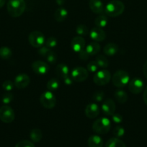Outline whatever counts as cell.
I'll return each instance as SVG.
<instances>
[{"instance_id": "6", "label": "cell", "mask_w": 147, "mask_h": 147, "mask_svg": "<svg viewBox=\"0 0 147 147\" xmlns=\"http://www.w3.org/2000/svg\"><path fill=\"white\" fill-rule=\"evenodd\" d=\"M28 41L32 47L40 48L45 44L46 38H45L44 34L41 32L35 30L30 33L28 36Z\"/></svg>"}, {"instance_id": "5", "label": "cell", "mask_w": 147, "mask_h": 147, "mask_svg": "<svg viewBox=\"0 0 147 147\" xmlns=\"http://www.w3.org/2000/svg\"><path fill=\"white\" fill-rule=\"evenodd\" d=\"M40 103L46 109H53L56 104V99L51 91L43 92L40 96Z\"/></svg>"}, {"instance_id": "27", "label": "cell", "mask_w": 147, "mask_h": 147, "mask_svg": "<svg viewBox=\"0 0 147 147\" xmlns=\"http://www.w3.org/2000/svg\"><path fill=\"white\" fill-rule=\"evenodd\" d=\"M12 55V52L10 48L8 47H0V57L4 60H8Z\"/></svg>"}, {"instance_id": "7", "label": "cell", "mask_w": 147, "mask_h": 147, "mask_svg": "<svg viewBox=\"0 0 147 147\" xmlns=\"http://www.w3.org/2000/svg\"><path fill=\"white\" fill-rule=\"evenodd\" d=\"M111 80L110 72L108 70H101L97 71L93 77V81L99 86H105Z\"/></svg>"}, {"instance_id": "45", "label": "cell", "mask_w": 147, "mask_h": 147, "mask_svg": "<svg viewBox=\"0 0 147 147\" xmlns=\"http://www.w3.org/2000/svg\"><path fill=\"white\" fill-rule=\"evenodd\" d=\"M56 3L58 4V5L59 6H62L65 3V0H56Z\"/></svg>"}, {"instance_id": "43", "label": "cell", "mask_w": 147, "mask_h": 147, "mask_svg": "<svg viewBox=\"0 0 147 147\" xmlns=\"http://www.w3.org/2000/svg\"><path fill=\"white\" fill-rule=\"evenodd\" d=\"M143 99H144V101L145 103V104L147 106V86L146 87L145 90L144 92V96H143Z\"/></svg>"}, {"instance_id": "14", "label": "cell", "mask_w": 147, "mask_h": 147, "mask_svg": "<svg viewBox=\"0 0 147 147\" xmlns=\"http://www.w3.org/2000/svg\"><path fill=\"white\" fill-rule=\"evenodd\" d=\"M85 116L89 119H95L99 114V108L97 103H90L86 106L84 110Z\"/></svg>"}, {"instance_id": "20", "label": "cell", "mask_w": 147, "mask_h": 147, "mask_svg": "<svg viewBox=\"0 0 147 147\" xmlns=\"http://www.w3.org/2000/svg\"><path fill=\"white\" fill-rule=\"evenodd\" d=\"M87 144L89 147H102L103 140L97 135H92L88 139Z\"/></svg>"}, {"instance_id": "2", "label": "cell", "mask_w": 147, "mask_h": 147, "mask_svg": "<svg viewBox=\"0 0 147 147\" xmlns=\"http://www.w3.org/2000/svg\"><path fill=\"white\" fill-rule=\"evenodd\" d=\"M125 10V5L120 0H111L106 4L105 12L110 17H116L121 15Z\"/></svg>"}, {"instance_id": "26", "label": "cell", "mask_w": 147, "mask_h": 147, "mask_svg": "<svg viewBox=\"0 0 147 147\" xmlns=\"http://www.w3.org/2000/svg\"><path fill=\"white\" fill-rule=\"evenodd\" d=\"M108 22V17L104 15V14H101V15L98 16L95 20V24L96 27H100V28H103V27H106Z\"/></svg>"}, {"instance_id": "31", "label": "cell", "mask_w": 147, "mask_h": 147, "mask_svg": "<svg viewBox=\"0 0 147 147\" xmlns=\"http://www.w3.org/2000/svg\"><path fill=\"white\" fill-rule=\"evenodd\" d=\"M46 60L48 63H50V64H55L57 60V55L54 52L50 50V52L46 56Z\"/></svg>"}, {"instance_id": "30", "label": "cell", "mask_w": 147, "mask_h": 147, "mask_svg": "<svg viewBox=\"0 0 147 147\" xmlns=\"http://www.w3.org/2000/svg\"><path fill=\"white\" fill-rule=\"evenodd\" d=\"M76 32L79 36H86L89 34V29L84 24H79L76 27Z\"/></svg>"}, {"instance_id": "3", "label": "cell", "mask_w": 147, "mask_h": 147, "mask_svg": "<svg viewBox=\"0 0 147 147\" xmlns=\"http://www.w3.org/2000/svg\"><path fill=\"white\" fill-rule=\"evenodd\" d=\"M110 121L105 117L97 119L92 124V130L98 134H106L110 131Z\"/></svg>"}, {"instance_id": "41", "label": "cell", "mask_w": 147, "mask_h": 147, "mask_svg": "<svg viewBox=\"0 0 147 147\" xmlns=\"http://www.w3.org/2000/svg\"><path fill=\"white\" fill-rule=\"evenodd\" d=\"M112 121L115 123H120L122 121V116L119 113H114L112 116Z\"/></svg>"}, {"instance_id": "28", "label": "cell", "mask_w": 147, "mask_h": 147, "mask_svg": "<svg viewBox=\"0 0 147 147\" xmlns=\"http://www.w3.org/2000/svg\"><path fill=\"white\" fill-rule=\"evenodd\" d=\"M59 85H60V83H59V80L58 79L51 78L47 83L46 87H47L48 90L52 92L57 90L59 87Z\"/></svg>"}, {"instance_id": "44", "label": "cell", "mask_w": 147, "mask_h": 147, "mask_svg": "<svg viewBox=\"0 0 147 147\" xmlns=\"http://www.w3.org/2000/svg\"><path fill=\"white\" fill-rule=\"evenodd\" d=\"M143 73H144V75L146 77V78H147V61L144 65V67H143Z\"/></svg>"}, {"instance_id": "29", "label": "cell", "mask_w": 147, "mask_h": 147, "mask_svg": "<svg viewBox=\"0 0 147 147\" xmlns=\"http://www.w3.org/2000/svg\"><path fill=\"white\" fill-rule=\"evenodd\" d=\"M96 63L98 65L99 67L101 68H107L109 65V63H108V60L105 56L102 55H99L97 56L96 57Z\"/></svg>"}, {"instance_id": "8", "label": "cell", "mask_w": 147, "mask_h": 147, "mask_svg": "<svg viewBox=\"0 0 147 147\" xmlns=\"http://www.w3.org/2000/svg\"><path fill=\"white\" fill-rule=\"evenodd\" d=\"M15 119L14 111L11 107L4 106L0 108V120L5 123H10Z\"/></svg>"}, {"instance_id": "18", "label": "cell", "mask_w": 147, "mask_h": 147, "mask_svg": "<svg viewBox=\"0 0 147 147\" xmlns=\"http://www.w3.org/2000/svg\"><path fill=\"white\" fill-rule=\"evenodd\" d=\"M118 49H119V47L115 43H108L104 47L103 51L107 56L112 57L118 53Z\"/></svg>"}, {"instance_id": "34", "label": "cell", "mask_w": 147, "mask_h": 147, "mask_svg": "<svg viewBox=\"0 0 147 147\" xmlns=\"http://www.w3.org/2000/svg\"><path fill=\"white\" fill-rule=\"evenodd\" d=\"M105 97V93L103 91H96L92 95V100L95 102H101Z\"/></svg>"}, {"instance_id": "13", "label": "cell", "mask_w": 147, "mask_h": 147, "mask_svg": "<svg viewBox=\"0 0 147 147\" xmlns=\"http://www.w3.org/2000/svg\"><path fill=\"white\" fill-rule=\"evenodd\" d=\"M89 36L92 40L98 42L105 40V39L106 38V33L102 28L96 27L91 30Z\"/></svg>"}, {"instance_id": "23", "label": "cell", "mask_w": 147, "mask_h": 147, "mask_svg": "<svg viewBox=\"0 0 147 147\" xmlns=\"http://www.w3.org/2000/svg\"><path fill=\"white\" fill-rule=\"evenodd\" d=\"M56 72L57 76L60 78L63 79V78L69 75V67L64 63H59L56 66Z\"/></svg>"}, {"instance_id": "25", "label": "cell", "mask_w": 147, "mask_h": 147, "mask_svg": "<svg viewBox=\"0 0 147 147\" xmlns=\"http://www.w3.org/2000/svg\"><path fill=\"white\" fill-rule=\"evenodd\" d=\"M30 137L33 142L37 143L40 142L43 138V133L39 129H34L30 131Z\"/></svg>"}, {"instance_id": "9", "label": "cell", "mask_w": 147, "mask_h": 147, "mask_svg": "<svg viewBox=\"0 0 147 147\" xmlns=\"http://www.w3.org/2000/svg\"><path fill=\"white\" fill-rule=\"evenodd\" d=\"M71 76L74 81L80 83V82H83L87 79L88 76H89V73H88V70L84 67H76L72 70Z\"/></svg>"}, {"instance_id": "37", "label": "cell", "mask_w": 147, "mask_h": 147, "mask_svg": "<svg viewBox=\"0 0 147 147\" xmlns=\"http://www.w3.org/2000/svg\"><path fill=\"white\" fill-rule=\"evenodd\" d=\"M14 147H35V145L30 141L22 140L19 142Z\"/></svg>"}, {"instance_id": "24", "label": "cell", "mask_w": 147, "mask_h": 147, "mask_svg": "<svg viewBox=\"0 0 147 147\" xmlns=\"http://www.w3.org/2000/svg\"><path fill=\"white\" fill-rule=\"evenodd\" d=\"M105 147H126V145L120 139L115 137L110 139L105 144Z\"/></svg>"}, {"instance_id": "22", "label": "cell", "mask_w": 147, "mask_h": 147, "mask_svg": "<svg viewBox=\"0 0 147 147\" xmlns=\"http://www.w3.org/2000/svg\"><path fill=\"white\" fill-rule=\"evenodd\" d=\"M100 45L97 42H93L89 43L85 47V50H86L89 55H95L97 54L100 51Z\"/></svg>"}, {"instance_id": "15", "label": "cell", "mask_w": 147, "mask_h": 147, "mask_svg": "<svg viewBox=\"0 0 147 147\" xmlns=\"http://www.w3.org/2000/svg\"><path fill=\"white\" fill-rule=\"evenodd\" d=\"M102 113L106 116H112L115 111V104L113 100L108 98L102 104Z\"/></svg>"}, {"instance_id": "38", "label": "cell", "mask_w": 147, "mask_h": 147, "mask_svg": "<svg viewBox=\"0 0 147 147\" xmlns=\"http://www.w3.org/2000/svg\"><path fill=\"white\" fill-rule=\"evenodd\" d=\"M13 95L11 93H7L3 95L2 96V103L4 104L7 105L11 103L13 100Z\"/></svg>"}, {"instance_id": "33", "label": "cell", "mask_w": 147, "mask_h": 147, "mask_svg": "<svg viewBox=\"0 0 147 147\" xmlns=\"http://www.w3.org/2000/svg\"><path fill=\"white\" fill-rule=\"evenodd\" d=\"M45 45L48 48H53V47H55L57 45V40H56V37H50L46 40Z\"/></svg>"}, {"instance_id": "36", "label": "cell", "mask_w": 147, "mask_h": 147, "mask_svg": "<svg viewBox=\"0 0 147 147\" xmlns=\"http://www.w3.org/2000/svg\"><path fill=\"white\" fill-rule=\"evenodd\" d=\"M86 68L89 72L91 73H96L97 71L98 68H99V66L97 64L96 61H91L86 65Z\"/></svg>"}, {"instance_id": "11", "label": "cell", "mask_w": 147, "mask_h": 147, "mask_svg": "<svg viewBox=\"0 0 147 147\" xmlns=\"http://www.w3.org/2000/svg\"><path fill=\"white\" fill-rule=\"evenodd\" d=\"M32 69L36 74L43 76L48 73L50 67H49L48 64L45 62L41 61V60H36V61L33 62L32 64Z\"/></svg>"}, {"instance_id": "1", "label": "cell", "mask_w": 147, "mask_h": 147, "mask_svg": "<svg viewBox=\"0 0 147 147\" xmlns=\"http://www.w3.org/2000/svg\"><path fill=\"white\" fill-rule=\"evenodd\" d=\"M8 14L12 17H19L24 13L26 9L24 0H9L7 6Z\"/></svg>"}, {"instance_id": "42", "label": "cell", "mask_w": 147, "mask_h": 147, "mask_svg": "<svg viewBox=\"0 0 147 147\" xmlns=\"http://www.w3.org/2000/svg\"><path fill=\"white\" fill-rule=\"evenodd\" d=\"M63 83H64V84L66 85V86H71L74 80L73 79H72L71 76H69V75H68V76H66V77L63 78Z\"/></svg>"}, {"instance_id": "12", "label": "cell", "mask_w": 147, "mask_h": 147, "mask_svg": "<svg viewBox=\"0 0 147 147\" xmlns=\"http://www.w3.org/2000/svg\"><path fill=\"white\" fill-rule=\"evenodd\" d=\"M30 83V78L29 76L25 73H20L17 75L14 78V86L18 89H24L29 86Z\"/></svg>"}, {"instance_id": "19", "label": "cell", "mask_w": 147, "mask_h": 147, "mask_svg": "<svg viewBox=\"0 0 147 147\" xmlns=\"http://www.w3.org/2000/svg\"><path fill=\"white\" fill-rule=\"evenodd\" d=\"M68 16V11L64 7H59L54 13V19L58 22H62Z\"/></svg>"}, {"instance_id": "10", "label": "cell", "mask_w": 147, "mask_h": 147, "mask_svg": "<svg viewBox=\"0 0 147 147\" xmlns=\"http://www.w3.org/2000/svg\"><path fill=\"white\" fill-rule=\"evenodd\" d=\"M144 81L138 78H134L128 83V89L133 94H139L144 90Z\"/></svg>"}, {"instance_id": "16", "label": "cell", "mask_w": 147, "mask_h": 147, "mask_svg": "<svg viewBox=\"0 0 147 147\" xmlns=\"http://www.w3.org/2000/svg\"><path fill=\"white\" fill-rule=\"evenodd\" d=\"M71 49L76 53H79L82 50L85 48V40L81 36H76L74 37L71 40Z\"/></svg>"}, {"instance_id": "21", "label": "cell", "mask_w": 147, "mask_h": 147, "mask_svg": "<svg viewBox=\"0 0 147 147\" xmlns=\"http://www.w3.org/2000/svg\"><path fill=\"white\" fill-rule=\"evenodd\" d=\"M114 98L118 103L123 104L128 100V95L126 92L121 89H118L114 93Z\"/></svg>"}, {"instance_id": "46", "label": "cell", "mask_w": 147, "mask_h": 147, "mask_svg": "<svg viewBox=\"0 0 147 147\" xmlns=\"http://www.w3.org/2000/svg\"><path fill=\"white\" fill-rule=\"evenodd\" d=\"M6 0H0V8L4 7V5L5 4Z\"/></svg>"}, {"instance_id": "4", "label": "cell", "mask_w": 147, "mask_h": 147, "mask_svg": "<svg viewBox=\"0 0 147 147\" xmlns=\"http://www.w3.org/2000/svg\"><path fill=\"white\" fill-rule=\"evenodd\" d=\"M130 81V76L128 72L120 70L115 72L112 78V82L114 86L119 88L125 87Z\"/></svg>"}, {"instance_id": "17", "label": "cell", "mask_w": 147, "mask_h": 147, "mask_svg": "<svg viewBox=\"0 0 147 147\" xmlns=\"http://www.w3.org/2000/svg\"><path fill=\"white\" fill-rule=\"evenodd\" d=\"M89 9L95 14H102L105 11V7L101 0H89Z\"/></svg>"}, {"instance_id": "35", "label": "cell", "mask_w": 147, "mask_h": 147, "mask_svg": "<svg viewBox=\"0 0 147 147\" xmlns=\"http://www.w3.org/2000/svg\"><path fill=\"white\" fill-rule=\"evenodd\" d=\"M14 83L10 80H5V81L2 83L3 89L5 90L7 92H10L11 91V90H12L13 88H14Z\"/></svg>"}, {"instance_id": "39", "label": "cell", "mask_w": 147, "mask_h": 147, "mask_svg": "<svg viewBox=\"0 0 147 147\" xmlns=\"http://www.w3.org/2000/svg\"><path fill=\"white\" fill-rule=\"evenodd\" d=\"M50 49L48 47H46V46H42V47H40V48H39L37 53H38V54L40 55L41 57H46V56L47 55L48 53L50 52Z\"/></svg>"}, {"instance_id": "32", "label": "cell", "mask_w": 147, "mask_h": 147, "mask_svg": "<svg viewBox=\"0 0 147 147\" xmlns=\"http://www.w3.org/2000/svg\"><path fill=\"white\" fill-rule=\"evenodd\" d=\"M113 134L116 138L122 137L125 134V129L121 126H116L113 129Z\"/></svg>"}, {"instance_id": "40", "label": "cell", "mask_w": 147, "mask_h": 147, "mask_svg": "<svg viewBox=\"0 0 147 147\" xmlns=\"http://www.w3.org/2000/svg\"><path fill=\"white\" fill-rule=\"evenodd\" d=\"M89 56L90 55L88 54V53L86 52V50H85V48L79 53V57L82 60H87L88 59H89Z\"/></svg>"}]
</instances>
